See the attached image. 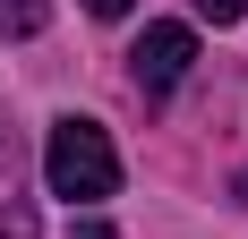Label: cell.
<instances>
[{
	"instance_id": "obj_1",
	"label": "cell",
	"mask_w": 248,
	"mask_h": 239,
	"mask_svg": "<svg viewBox=\"0 0 248 239\" xmlns=\"http://www.w3.org/2000/svg\"><path fill=\"white\" fill-rule=\"evenodd\" d=\"M43 179H51V196H69V205L120 196V154H111V137H103V120H51Z\"/></svg>"
},
{
	"instance_id": "obj_2",
	"label": "cell",
	"mask_w": 248,
	"mask_h": 239,
	"mask_svg": "<svg viewBox=\"0 0 248 239\" xmlns=\"http://www.w3.org/2000/svg\"><path fill=\"white\" fill-rule=\"evenodd\" d=\"M128 69H137V86H146V94H171L180 77L197 69V34H188V26H146V34H137V51H128Z\"/></svg>"
},
{
	"instance_id": "obj_3",
	"label": "cell",
	"mask_w": 248,
	"mask_h": 239,
	"mask_svg": "<svg viewBox=\"0 0 248 239\" xmlns=\"http://www.w3.org/2000/svg\"><path fill=\"white\" fill-rule=\"evenodd\" d=\"M0 239H43L34 231V196H26V145L0 120Z\"/></svg>"
},
{
	"instance_id": "obj_4",
	"label": "cell",
	"mask_w": 248,
	"mask_h": 239,
	"mask_svg": "<svg viewBox=\"0 0 248 239\" xmlns=\"http://www.w3.org/2000/svg\"><path fill=\"white\" fill-rule=\"evenodd\" d=\"M51 0H0V34H43Z\"/></svg>"
},
{
	"instance_id": "obj_5",
	"label": "cell",
	"mask_w": 248,
	"mask_h": 239,
	"mask_svg": "<svg viewBox=\"0 0 248 239\" xmlns=\"http://www.w3.org/2000/svg\"><path fill=\"white\" fill-rule=\"evenodd\" d=\"M197 17H214V26H240V17H248V0H197Z\"/></svg>"
},
{
	"instance_id": "obj_6",
	"label": "cell",
	"mask_w": 248,
	"mask_h": 239,
	"mask_svg": "<svg viewBox=\"0 0 248 239\" xmlns=\"http://www.w3.org/2000/svg\"><path fill=\"white\" fill-rule=\"evenodd\" d=\"M69 239H120V231H111V222H77Z\"/></svg>"
},
{
	"instance_id": "obj_7",
	"label": "cell",
	"mask_w": 248,
	"mask_h": 239,
	"mask_svg": "<svg viewBox=\"0 0 248 239\" xmlns=\"http://www.w3.org/2000/svg\"><path fill=\"white\" fill-rule=\"evenodd\" d=\"M86 9H94V17H128V0H86Z\"/></svg>"
}]
</instances>
